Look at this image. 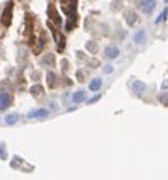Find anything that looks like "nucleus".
<instances>
[{
    "label": "nucleus",
    "instance_id": "f257e3e1",
    "mask_svg": "<svg viewBox=\"0 0 168 180\" xmlns=\"http://www.w3.org/2000/svg\"><path fill=\"white\" fill-rule=\"evenodd\" d=\"M139 8H141V11L144 14H152L155 11V8H156V0H141L139 2Z\"/></svg>",
    "mask_w": 168,
    "mask_h": 180
},
{
    "label": "nucleus",
    "instance_id": "f8f14e48",
    "mask_svg": "<svg viewBox=\"0 0 168 180\" xmlns=\"http://www.w3.org/2000/svg\"><path fill=\"white\" fill-rule=\"evenodd\" d=\"M9 11H11V6H8L5 14H3V23L5 24H9Z\"/></svg>",
    "mask_w": 168,
    "mask_h": 180
},
{
    "label": "nucleus",
    "instance_id": "0eeeda50",
    "mask_svg": "<svg viewBox=\"0 0 168 180\" xmlns=\"http://www.w3.org/2000/svg\"><path fill=\"white\" fill-rule=\"evenodd\" d=\"M101 85H103V80H101L100 77H94V79L91 80V83H90V91L97 92V91L101 88Z\"/></svg>",
    "mask_w": 168,
    "mask_h": 180
},
{
    "label": "nucleus",
    "instance_id": "20e7f679",
    "mask_svg": "<svg viewBox=\"0 0 168 180\" xmlns=\"http://www.w3.org/2000/svg\"><path fill=\"white\" fill-rule=\"evenodd\" d=\"M146 41H147V34H146L144 29H139V30H136V32L133 34V43L136 45L144 44Z\"/></svg>",
    "mask_w": 168,
    "mask_h": 180
},
{
    "label": "nucleus",
    "instance_id": "423d86ee",
    "mask_svg": "<svg viewBox=\"0 0 168 180\" xmlns=\"http://www.w3.org/2000/svg\"><path fill=\"white\" fill-rule=\"evenodd\" d=\"M9 104H11V95L6 94V92H2V94H0V111L8 109Z\"/></svg>",
    "mask_w": 168,
    "mask_h": 180
},
{
    "label": "nucleus",
    "instance_id": "6e6552de",
    "mask_svg": "<svg viewBox=\"0 0 168 180\" xmlns=\"http://www.w3.org/2000/svg\"><path fill=\"white\" fill-rule=\"evenodd\" d=\"M136 20H138V15H136L135 12H132V11L126 12V23H127L129 26H133L135 23H136Z\"/></svg>",
    "mask_w": 168,
    "mask_h": 180
},
{
    "label": "nucleus",
    "instance_id": "6ab92c4d",
    "mask_svg": "<svg viewBox=\"0 0 168 180\" xmlns=\"http://www.w3.org/2000/svg\"><path fill=\"white\" fill-rule=\"evenodd\" d=\"M99 99H100V95H97V97H94V99H91V100H90V103H94V101H97V100H99Z\"/></svg>",
    "mask_w": 168,
    "mask_h": 180
},
{
    "label": "nucleus",
    "instance_id": "a211bd4d",
    "mask_svg": "<svg viewBox=\"0 0 168 180\" xmlns=\"http://www.w3.org/2000/svg\"><path fill=\"white\" fill-rule=\"evenodd\" d=\"M118 5H121V3H120V2H114V3H112V11H117V9H118Z\"/></svg>",
    "mask_w": 168,
    "mask_h": 180
},
{
    "label": "nucleus",
    "instance_id": "4468645a",
    "mask_svg": "<svg viewBox=\"0 0 168 180\" xmlns=\"http://www.w3.org/2000/svg\"><path fill=\"white\" fill-rule=\"evenodd\" d=\"M47 83L50 85V86H55V74H47Z\"/></svg>",
    "mask_w": 168,
    "mask_h": 180
},
{
    "label": "nucleus",
    "instance_id": "f3484780",
    "mask_svg": "<svg viewBox=\"0 0 168 180\" xmlns=\"http://www.w3.org/2000/svg\"><path fill=\"white\" fill-rule=\"evenodd\" d=\"M103 71H105L106 74H109V73H112V71H114V68H112V65H105Z\"/></svg>",
    "mask_w": 168,
    "mask_h": 180
},
{
    "label": "nucleus",
    "instance_id": "dca6fc26",
    "mask_svg": "<svg viewBox=\"0 0 168 180\" xmlns=\"http://www.w3.org/2000/svg\"><path fill=\"white\" fill-rule=\"evenodd\" d=\"M167 9H165V11L162 12V14H161V15H159V18H157L156 20V23H161V21H164V20H165V17H167Z\"/></svg>",
    "mask_w": 168,
    "mask_h": 180
},
{
    "label": "nucleus",
    "instance_id": "ddd939ff",
    "mask_svg": "<svg viewBox=\"0 0 168 180\" xmlns=\"http://www.w3.org/2000/svg\"><path fill=\"white\" fill-rule=\"evenodd\" d=\"M43 62H45V64L50 62V67H53V65H55V58H53V55H49V56H45L44 59H43Z\"/></svg>",
    "mask_w": 168,
    "mask_h": 180
},
{
    "label": "nucleus",
    "instance_id": "7ed1b4c3",
    "mask_svg": "<svg viewBox=\"0 0 168 180\" xmlns=\"http://www.w3.org/2000/svg\"><path fill=\"white\" fill-rule=\"evenodd\" d=\"M49 117V111L45 109H38V111H30L27 118L29 120H43V118H47Z\"/></svg>",
    "mask_w": 168,
    "mask_h": 180
},
{
    "label": "nucleus",
    "instance_id": "9b49d317",
    "mask_svg": "<svg viewBox=\"0 0 168 180\" xmlns=\"http://www.w3.org/2000/svg\"><path fill=\"white\" fill-rule=\"evenodd\" d=\"M30 92H32V95H35V97H40V95L43 94V88H41V86H34V88L30 90Z\"/></svg>",
    "mask_w": 168,
    "mask_h": 180
},
{
    "label": "nucleus",
    "instance_id": "2eb2a0df",
    "mask_svg": "<svg viewBox=\"0 0 168 180\" xmlns=\"http://www.w3.org/2000/svg\"><path fill=\"white\" fill-rule=\"evenodd\" d=\"M86 48H88L90 52H92V53H96V52H97V45L94 44L92 41H90V43L86 44Z\"/></svg>",
    "mask_w": 168,
    "mask_h": 180
},
{
    "label": "nucleus",
    "instance_id": "39448f33",
    "mask_svg": "<svg viewBox=\"0 0 168 180\" xmlns=\"http://www.w3.org/2000/svg\"><path fill=\"white\" fill-rule=\"evenodd\" d=\"M144 91H146V83L141 82V80H133V83H132V92H133L135 95H142Z\"/></svg>",
    "mask_w": 168,
    "mask_h": 180
},
{
    "label": "nucleus",
    "instance_id": "1a4fd4ad",
    "mask_svg": "<svg viewBox=\"0 0 168 180\" xmlns=\"http://www.w3.org/2000/svg\"><path fill=\"white\" fill-rule=\"evenodd\" d=\"M85 100V91H77L73 94V101L74 103H82Z\"/></svg>",
    "mask_w": 168,
    "mask_h": 180
},
{
    "label": "nucleus",
    "instance_id": "f03ea898",
    "mask_svg": "<svg viewBox=\"0 0 168 180\" xmlns=\"http://www.w3.org/2000/svg\"><path fill=\"white\" fill-rule=\"evenodd\" d=\"M118 56H120V50H118L117 45H108V47H105V58H108V59H117Z\"/></svg>",
    "mask_w": 168,
    "mask_h": 180
},
{
    "label": "nucleus",
    "instance_id": "9d476101",
    "mask_svg": "<svg viewBox=\"0 0 168 180\" xmlns=\"http://www.w3.org/2000/svg\"><path fill=\"white\" fill-rule=\"evenodd\" d=\"M17 120H18V113H15V112H12V113H8L6 115V118H5V121H6V124H15L17 123Z\"/></svg>",
    "mask_w": 168,
    "mask_h": 180
}]
</instances>
